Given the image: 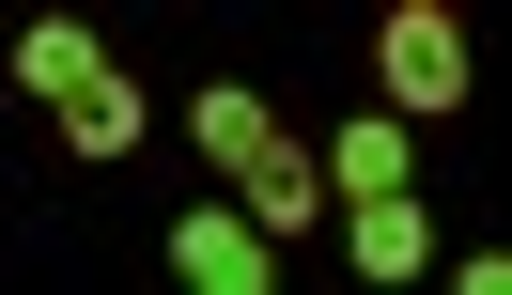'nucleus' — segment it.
<instances>
[{"label": "nucleus", "mask_w": 512, "mask_h": 295, "mask_svg": "<svg viewBox=\"0 0 512 295\" xmlns=\"http://www.w3.org/2000/svg\"><path fill=\"white\" fill-rule=\"evenodd\" d=\"M326 187H342L357 280H435V233H419V202H404V140H388V109L326 140Z\"/></svg>", "instance_id": "nucleus-3"}, {"label": "nucleus", "mask_w": 512, "mask_h": 295, "mask_svg": "<svg viewBox=\"0 0 512 295\" xmlns=\"http://www.w3.org/2000/svg\"><path fill=\"white\" fill-rule=\"evenodd\" d=\"M187 140H202V156L233 171V202H249L264 233H311V218H326V156H295L264 94H233V78H218V94L187 109Z\"/></svg>", "instance_id": "nucleus-1"}, {"label": "nucleus", "mask_w": 512, "mask_h": 295, "mask_svg": "<svg viewBox=\"0 0 512 295\" xmlns=\"http://www.w3.org/2000/svg\"><path fill=\"white\" fill-rule=\"evenodd\" d=\"M264 249L280 233H249V218H171V280L187 295H264Z\"/></svg>", "instance_id": "nucleus-5"}, {"label": "nucleus", "mask_w": 512, "mask_h": 295, "mask_svg": "<svg viewBox=\"0 0 512 295\" xmlns=\"http://www.w3.org/2000/svg\"><path fill=\"white\" fill-rule=\"evenodd\" d=\"M16 78L47 94V125H63V156H125V140H140V78L109 63V47L78 32V16H32V32H16Z\"/></svg>", "instance_id": "nucleus-2"}, {"label": "nucleus", "mask_w": 512, "mask_h": 295, "mask_svg": "<svg viewBox=\"0 0 512 295\" xmlns=\"http://www.w3.org/2000/svg\"><path fill=\"white\" fill-rule=\"evenodd\" d=\"M373 63H388V109H466V16L450 0H388Z\"/></svg>", "instance_id": "nucleus-4"}]
</instances>
